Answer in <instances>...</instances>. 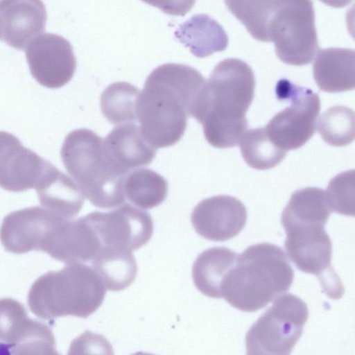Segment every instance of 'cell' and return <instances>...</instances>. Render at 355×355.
Here are the masks:
<instances>
[{"label": "cell", "instance_id": "obj_16", "mask_svg": "<svg viewBox=\"0 0 355 355\" xmlns=\"http://www.w3.org/2000/svg\"><path fill=\"white\" fill-rule=\"evenodd\" d=\"M47 15L42 0H0L1 40L19 50L45 30Z\"/></svg>", "mask_w": 355, "mask_h": 355}, {"label": "cell", "instance_id": "obj_18", "mask_svg": "<svg viewBox=\"0 0 355 355\" xmlns=\"http://www.w3.org/2000/svg\"><path fill=\"white\" fill-rule=\"evenodd\" d=\"M40 156L14 135L0 131V187L10 191L29 189L37 176Z\"/></svg>", "mask_w": 355, "mask_h": 355}, {"label": "cell", "instance_id": "obj_32", "mask_svg": "<svg viewBox=\"0 0 355 355\" xmlns=\"http://www.w3.org/2000/svg\"><path fill=\"white\" fill-rule=\"evenodd\" d=\"M324 4L334 8H343L347 6L352 0H320Z\"/></svg>", "mask_w": 355, "mask_h": 355}, {"label": "cell", "instance_id": "obj_10", "mask_svg": "<svg viewBox=\"0 0 355 355\" xmlns=\"http://www.w3.org/2000/svg\"><path fill=\"white\" fill-rule=\"evenodd\" d=\"M0 349L15 354H55L52 331L43 323L29 319L18 302L0 300Z\"/></svg>", "mask_w": 355, "mask_h": 355}, {"label": "cell", "instance_id": "obj_21", "mask_svg": "<svg viewBox=\"0 0 355 355\" xmlns=\"http://www.w3.org/2000/svg\"><path fill=\"white\" fill-rule=\"evenodd\" d=\"M175 36L198 58L223 51L228 45L225 31L205 14L192 16L178 28Z\"/></svg>", "mask_w": 355, "mask_h": 355}, {"label": "cell", "instance_id": "obj_23", "mask_svg": "<svg viewBox=\"0 0 355 355\" xmlns=\"http://www.w3.org/2000/svg\"><path fill=\"white\" fill-rule=\"evenodd\" d=\"M92 264L105 288L112 291L126 288L137 273V265L132 251L121 247L103 245Z\"/></svg>", "mask_w": 355, "mask_h": 355}, {"label": "cell", "instance_id": "obj_25", "mask_svg": "<svg viewBox=\"0 0 355 355\" xmlns=\"http://www.w3.org/2000/svg\"><path fill=\"white\" fill-rule=\"evenodd\" d=\"M125 197L133 205L145 209L162 204L168 193V183L164 178L148 168H137L125 177Z\"/></svg>", "mask_w": 355, "mask_h": 355}, {"label": "cell", "instance_id": "obj_5", "mask_svg": "<svg viewBox=\"0 0 355 355\" xmlns=\"http://www.w3.org/2000/svg\"><path fill=\"white\" fill-rule=\"evenodd\" d=\"M61 158L67 172L94 206L110 209L123 203L125 175L107 159L103 139L91 130L81 128L66 137Z\"/></svg>", "mask_w": 355, "mask_h": 355}, {"label": "cell", "instance_id": "obj_29", "mask_svg": "<svg viewBox=\"0 0 355 355\" xmlns=\"http://www.w3.org/2000/svg\"><path fill=\"white\" fill-rule=\"evenodd\" d=\"M318 131L322 139L334 146L352 143L355 136V114L353 110L335 105L327 110L318 121Z\"/></svg>", "mask_w": 355, "mask_h": 355}, {"label": "cell", "instance_id": "obj_3", "mask_svg": "<svg viewBox=\"0 0 355 355\" xmlns=\"http://www.w3.org/2000/svg\"><path fill=\"white\" fill-rule=\"evenodd\" d=\"M294 271L279 246L260 243L237 256L223 279L222 297L233 307L254 312L289 290Z\"/></svg>", "mask_w": 355, "mask_h": 355}, {"label": "cell", "instance_id": "obj_8", "mask_svg": "<svg viewBox=\"0 0 355 355\" xmlns=\"http://www.w3.org/2000/svg\"><path fill=\"white\" fill-rule=\"evenodd\" d=\"M276 92L279 98L288 99L290 105L275 114L264 128L271 141L281 149H297L315 132L320 110L319 96L286 79L278 82Z\"/></svg>", "mask_w": 355, "mask_h": 355}, {"label": "cell", "instance_id": "obj_19", "mask_svg": "<svg viewBox=\"0 0 355 355\" xmlns=\"http://www.w3.org/2000/svg\"><path fill=\"white\" fill-rule=\"evenodd\" d=\"M355 52L352 49H322L313 65L315 83L322 91L338 93L354 89Z\"/></svg>", "mask_w": 355, "mask_h": 355}, {"label": "cell", "instance_id": "obj_33", "mask_svg": "<svg viewBox=\"0 0 355 355\" xmlns=\"http://www.w3.org/2000/svg\"><path fill=\"white\" fill-rule=\"evenodd\" d=\"M0 35H1V30H0Z\"/></svg>", "mask_w": 355, "mask_h": 355}, {"label": "cell", "instance_id": "obj_7", "mask_svg": "<svg viewBox=\"0 0 355 355\" xmlns=\"http://www.w3.org/2000/svg\"><path fill=\"white\" fill-rule=\"evenodd\" d=\"M309 317L306 304L292 293L277 297L245 336L247 354H290Z\"/></svg>", "mask_w": 355, "mask_h": 355}, {"label": "cell", "instance_id": "obj_22", "mask_svg": "<svg viewBox=\"0 0 355 355\" xmlns=\"http://www.w3.org/2000/svg\"><path fill=\"white\" fill-rule=\"evenodd\" d=\"M238 254L226 247H214L203 251L196 259L192 277L197 289L206 296L221 298V284L234 266Z\"/></svg>", "mask_w": 355, "mask_h": 355}, {"label": "cell", "instance_id": "obj_14", "mask_svg": "<svg viewBox=\"0 0 355 355\" xmlns=\"http://www.w3.org/2000/svg\"><path fill=\"white\" fill-rule=\"evenodd\" d=\"M102 243L85 217L60 218L49 230L42 251L67 263L88 261L94 259Z\"/></svg>", "mask_w": 355, "mask_h": 355}, {"label": "cell", "instance_id": "obj_6", "mask_svg": "<svg viewBox=\"0 0 355 355\" xmlns=\"http://www.w3.org/2000/svg\"><path fill=\"white\" fill-rule=\"evenodd\" d=\"M268 35L283 62L311 63L320 50L312 0H275Z\"/></svg>", "mask_w": 355, "mask_h": 355}, {"label": "cell", "instance_id": "obj_28", "mask_svg": "<svg viewBox=\"0 0 355 355\" xmlns=\"http://www.w3.org/2000/svg\"><path fill=\"white\" fill-rule=\"evenodd\" d=\"M228 10L256 40L268 42V28L275 0H224Z\"/></svg>", "mask_w": 355, "mask_h": 355}, {"label": "cell", "instance_id": "obj_27", "mask_svg": "<svg viewBox=\"0 0 355 355\" xmlns=\"http://www.w3.org/2000/svg\"><path fill=\"white\" fill-rule=\"evenodd\" d=\"M239 144L244 161L248 166L257 170L276 166L286 154V151L271 141L264 128L247 130Z\"/></svg>", "mask_w": 355, "mask_h": 355}, {"label": "cell", "instance_id": "obj_26", "mask_svg": "<svg viewBox=\"0 0 355 355\" xmlns=\"http://www.w3.org/2000/svg\"><path fill=\"white\" fill-rule=\"evenodd\" d=\"M140 91L125 82H116L107 87L101 94V112L114 125L133 123L137 121V102Z\"/></svg>", "mask_w": 355, "mask_h": 355}, {"label": "cell", "instance_id": "obj_15", "mask_svg": "<svg viewBox=\"0 0 355 355\" xmlns=\"http://www.w3.org/2000/svg\"><path fill=\"white\" fill-rule=\"evenodd\" d=\"M62 217L39 207L12 212L3 219L1 242L6 250L13 253L42 251L49 230Z\"/></svg>", "mask_w": 355, "mask_h": 355}, {"label": "cell", "instance_id": "obj_31", "mask_svg": "<svg viewBox=\"0 0 355 355\" xmlns=\"http://www.w3.org/2000/svg\"><path fill=\"white\" fill-rule=\"evenodd\" d=\"M155 6L163 12L176 16H184L194 6L196 0H141Z\"/></svg>", "mask_w": 355, "mask_h": 355}, {"label": "cell", "instance_id": "obj_9", "mask_svg": "<svg viewBox=\"0 0 355 355\" xmlns=\"http://www.w3.org/2000/svg\"><path fill=\"white\" fill-rule=\"evenodd\" d=\"M288 256L301 271L317 275L327 295L342 297L343 286L331 267L332 243L321 225H296L284 228Z\"/></svg>", "mask_w": 355, "mask_h": 355}, {"label": "cell", "instance_id": "obj_11", "mask_svg": "<svg viewBox=\"0 0 355 355\" xmlns=\"http://www.w3.org/2000/svg\"><path fill=\"white\" fill-rule=\"evenodd\" d=\"M102 245L137 250L147 243L153 232L150 215L129 204L109 212L93 211L84 216Z\"/></svg>", "mask_w": 355, "mask_h": 355}, {"label": "cell", "instance_id": "obj_12", "mask_svg": "<svg viewBox=\"0 0 355 355\" xmlns=\"http://www.w3.org/2000/svg\"><path fill=\"white\" fill-rule=\"evenodd\" d=\"M26 57L33 78L42 85L60 88L73 78L76 60L73 48L62 36L44 33L32 40Z\"/></svg>", "mask_w": 355, "mask_h": 355}, {"label": "cell", "instance_id": "obj_13", "mask_svg": "<svg viewBox=\"0 0 355 355\" xmlns=\"http://www.w3.org/2000/svg\"><path fill=\"white\" fill-rule=\"evenodd\" d=\"M191 220L196 232L212 241H227L240 233L247 220L245 205L237 198L219 195L200 201Z\"/></svg>", "mask_w": 355, "mask_h": 355}, {"label": "cell", "instance_id": "obj_20", "mask_svg": "<svg viewBox=\"0 0 355 355\" xmlns=\"http://www.w3.org/2000/svg\"><path fill=\"white\" fill-rule=\"evenodd\" d=\"M35 189L41 205L64 218L77 215L84 204L76 182L52 164Z\"/></svg>", "mask_w": 355, "mask_h": 355}, {"label": "cell", "instance_id": "obj_1", "mask_svg": "<svg viewBox=\"0 0 355 355\" xmlns=\"http://www.w3.org/2000/svg\"><path fill=\"white\" fill-rule=\"evenodd\" d=\"M206 82L196 69L182 64H164L149 74L139 96L137 120L152 146H171L182 138Z\"/></svg>", "mask_w": 355, "mask_h": 355}, {"label": "cell", "instance_id": "obj_4", "mask_svg": "<svg viewBox=\"0 0 355 355\" xmlns=\"http://www.w3.org/2000/svg\"><path fill=\"white\" fill-rule=\"evenodd\" d=\"M106 288L95 271L80 262L67 263L38 278L28 302L39 318L50 320L73 315L86 318L103 302Z\"/></svg>", "mask_w": 355, "mask_h": 355}, {"label": "cell", "instance_id": "obj_24", "mask_svg": "<svg viewBox=\"0 0 355 355\" xmlns=\"http://www.w3.org/2000/svg\"><path fill=\"white\" fill-rule=\"evenodd\" d=\"M331 214L325 191L316 187L295 191L282 211L284 227L296 225H325Z\"/></svg>", "mask_w": 355, "mask_h": 355}, {"label": "cell", "instance_id": "obj_2", "mask_svg": "<svg viewBox=\"0 0 355 355\" xmlns=\"http://www.w3.org/2000/svg\"><path fill=\"white\" fill-rule=\"evenodd\" d=\"M255 84L252 69L240 59L227 58L214 67L192 115L210 145L228 148L239 144L248 130L245 113Z\"/></svg>", "mask_w": 355, "mask_h": 355}, {"label": "cell", "instance_id": "obj_17", "mask_svg": "<svg viewBox=\"0 0 355 355\" xmlns=\"http://www.w3.org/2000/svg\"><path fill=\"white\" fill-rule=\"evenodd\" d=\"M103 147L110 163L125 175L149 165L157 152L134 123L119 125L112 129L103 139Z\"/></svg>", "mask_w": 355, "mask_h": 355}, {"label": "cell", "instance_id": "obj_30", "mask_svg": "<svg viewBox=\"0 0 355 355\" xmlns=\"http://www.w3.org/2000/svg\"><path fill=\"white\" fill-rule=\"evenodd\" d=\"M354 170L340 173L330 180L325 195L331 211L354 216Z\"/></svg>", "mask_w": 355, "mask_h": 355}]
</instances>
